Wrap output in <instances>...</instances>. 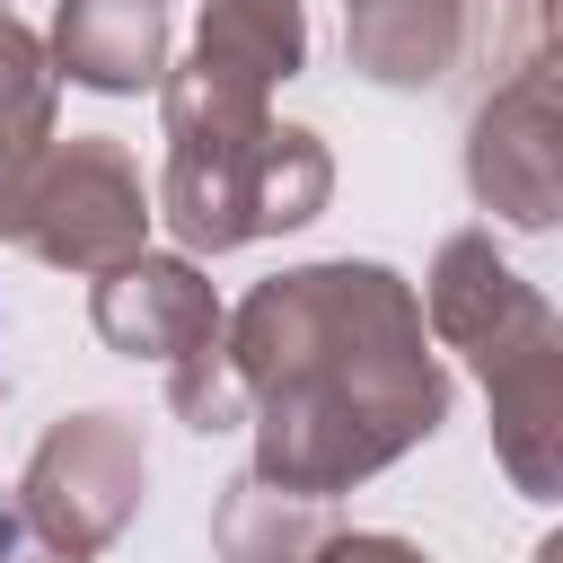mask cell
Returning <instances> with one entry per match:
<instances>
[{"label": "cell", "mask_w": 563, "mask_h": 563, "mask_svg": "<svg viewBox=\"0 0 563 563\" xmlns=\"http://www.w3.org/2000/svg\"><path fill=\"white\" fill-rule=\"evenodd\" d=\"M220 352L246 387L255 484L334 501L396 466L449 413V369L422 334L413 282L387 264H299L238 299Z\"/></svg>", "instance_id": "obj_1"}, {"label": "cell", "mask_w": 563, "mask_h": 563, "mask_svg": "<svg viewBox=\"0 0 563 563\" xmlns=\"http://www.w3.org/2000/svg\"><path fill=\"white\" fill-rule=\"evenodd\" d=\"M150 194H141V167L123 141L106 132H70L44 150L26 202H18V246L44 255L53 273H114L150 246Z\"/></svg>", "instance_id": "obj_2"}, {"label": "cell", "mask_w": 563, "mask_h": 563, "mask_svg": "<svg viewBox=\"0 0 563 563\" xmlns=\"http://www.w3.org/2000/svg\"><path fill=\"white\" fill-rule=\"evenodd\" d=\"M141 484H150V449H141V422L132 413H62L26 475H18V510L62 545V554H106L123 537V519L141 510Z\"/></svg>", "instance_id": "obj_3"}, {"label": "cell", "mask_w": 563, "mask_h": 563, "mask_svg": "<svg viewBox=\"0 0 563 563\" xmlns=\"http://www.w3.org/2000/svg\"><path fill=\"white\" fill-rule=\"evenodd\" d=\"M466 194L510 229H554L563 211V123H554V62L510 70L466 132Z\"/></svg>", "instance_id": "obj_4"}, {"label": "cell", "mask_w": 563, "mask_h": 563, "mask_svg": "<svg viewBox=\"0 0 563 563\" xmlns=\"http://www.w3.org/2000/svg\"><path fill=\"white\" fill-rule=\"evenodd\" d=\"M88 317H97V334H106L123 361H158V369L211 352L220 325H229L220 299H211V282H202V264H194V255H150V246H141L132 264L97 273Z\"/></svg>", "instance_id": "obj_5"}, {"label": "cell", "mask_w": 563, "mask_h": 563, "mask_svg": "<svg viewBox=\"0 0 563 563\" xmlns=\"http://www.w3.org/2000/svg\"><path fill=\"white\" fill-rule=\"evenodd\" d=\"M484 396H493V457L528 501L563 493V325H528L519 343H501L493 361H475Z\"/></svg>", "instance_id": "obj_6"}, {"label": "cell", "mask_w": 563, "mask_h": 563, "mask_svg": "<svg viewBox=\"0 0 563 563\" xmlns=\"http://www.w3.org/2000/svg\"><path fill=\"white\" fill-rule=\"evenodd\" d=\"M554 308H545V290L537 282H519L501 255H493V238L484 229H457V238H440V255H431V282H422V334H440L449 352H466V361H493L501 343H519L528 325H545Z\"/></svg>", "instance_id": "obj_7"}, {"label": "cell", "mask_w": 563, "mask_h": 563, "mask_svg": "<svg viewBox=\"0 0 563 563\" xmlns=\"http://www.w3.org/2000/svg\"><path fill=\"white\" fill-rule=\"evenodd\" d=\"M44 62L97 97H141L167 79V0H62Z\"/></svg>", "instance_id": "obj_8"}, {"label": "cell", "mask_w": 563, "mask_h": 563, "mask_svg": "<svg viewBox=\"0 0 563 563\" xmlns=\"http://www.w3.org/2000/svg\"><path fill=\"white\" fill-rule=\"evenodd\" d=\"M466 53L457 0H343V62L378 88H431Z\"/></svg>", "instance_id": "obj_9"}, {"label": "cell", "mask_w": 563, "mask_h": 563, "mask_svg": "<svg viewBox=\"0 0 563 563\" xmlns=\"http://www.w3.org/2000/svg\"><path fill=\"white\" fill-rule=\"evenodd\" d=\"M53 88L62 79H53L44 44L0 9V238L18 229V202H26V185L53 150Z\"/></svg>", "instance_id": "obj_10"}, {"label": "cell", "mask_w": 563, "mask_h": 563, "mask_svg": "<svg viewBox=\"0 0 563 563\" xmlns=\"http://www.w3.org/2000/svg\"><path fill=\"white\" fill-rule=\"evenodd\" d=\"M325 537H334L325 501L273 493V484H255V475H238V484L220 493V510H211V545H220V563H308Z\"/></svg>", "instance_id": "obj_11"}, {"label": "cell", "mask_w": 563, "mask_h": 563, "mask_svg": "<svg viewBox=\"0 0 563 563\" xmlns=\"http://www.w3.org/2000/svg\"><path fill=\"white\" fill-rule=\"evenodd\" d=\"M334 194V158L308 123H273L264 132V158H255V238L273 229H308Z\"/></svg>", "instance_id": "obj_12"}, {"label": "cell", "mask_w": 563, "mask_h": 563, "mask_svg": "<svg viewBox=\"0 0 563 563\" xmlns=\"http://www.w3.org/2000/svg\"><path fill=\"white\" fill-rule=\"evenodd\" d=\"M167 405H176V422H194V431H238V422H246V387H238V369H229L220 343L167 369Z\"/></svg>", "instance_id": "obj_13"}, {"label": "cell", "mask_w": 563, "mask_h": 563, "mask_svg": "<svg viewBox=\"0 0 563 563\" xmlns=\"http://www.w3.org/2000/svg\"><path fill=\"white\" fill-rule=\"evenodd\" d=\"M308 563H431V554L405 545V537H387V528H334Z\"/></svg>", "instance_id": "obj_14"}, {"label": "cell", "mask_w": 563, "mask_h": 563, "mask_svg": "<svg viewBox=\"0 0 563 563\" xmlns=\"http://www.w3.org/2000/svg\"><path fill=\"white\" fill-rule=\"evenodd\" d=\"M0 563H79V554H62L18 501H0Z\"/></svg>", "instance_id": "obj_15"}, {"label": "cell", "mask_w": 563, "mask_h": 563, "mask_svg": "<svg viewBox=\"0 0 563 563\" xmlns=\"http://www.w3.org/2000/svg\"><path fill=\"white\" fill-rule=\"evenodd\" d=\"M0 9H9V0H0Z\"/></svg>", "instance_id": "obj_16"}]
</instances>
